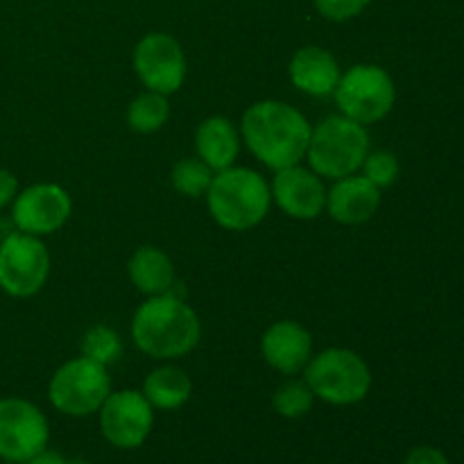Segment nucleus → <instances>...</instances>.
<instances>
[{
  "label": "nucleus",
  "instance_id": "f257e3e1",
  "mask_svg": "<svg viewBox=\"0 0 464 464\" xmlns=\"http://www.w3.org/2000/svg\"><path fill=\"white\" fill-rule=\"evenodd\" d=\"M311 131L306 116L279 100L252 104L240 122V134L249 152L272 170L297 166L306 157Z\"/></svg>",
  "mask_w": 464,
  "mask_h": 464
},
{
  "label": "nucleus",
  "instance_id": "f03ea898",
  "mask_svg": "<svg viewBox=\"0 0 464 464\" xmlns=\"http://www.w3.org/2000/svg\"><path fill=\"white\" fill-rule=\"evenodd\" d=\"M202 335L198 315L188 304L170 293L152 295L131 320L136 347L152 358H181L193 352Z\"/></svg>",
  "mask_w": 464,
  "mask_h": 464
},
{
  "label": "nucleus",
  "instance_id": "7ed1b4c3",
  "mask_svg": "<svg viewBox=\"0 0 464 464\" xmlns=\"http://www.w3.org/2000/svg\"><path fill=\"white\" fill-rule=\"evenodd\" d=\"M213 220L229 231H247L261 225L272 204V190L263 175L249 168H227L213 175L207 190Z\"/></svg>",
  "mask_w": 464,
  "mask_h": 464
},
{
  "label": "nucleus",
  "instance_id": "20e7f679",
  "mask_svg": "<svg viewBox=\"0 0 464 464\" xmlns=\"http://www.w3.org/2000/svg\"><path fill=\"white\" fill-rule=\"evenodd\" d=\"M370 154L365 125L347 116H329L311 131L306 157L313 172L326 179L353 175Z\"/></svg>",
  "mask_w": 464,
  "mask_h": 464
},
{
  "label": "nucleus",
  "instance_id": "39448f33",
  "mask_svg": "<svg viewBox=\"0 0 464 464\" xmlns=\"http://www.w3.org/2000/svg\"><path fill=\"white\" fill-rule=\"evenodd\" d=\"M308 388L322 401L334 406H352L362 401L372 388L367 362L352 349H326L306 365Z\"/></svg>",
  "mask_w": 464,
  "mask_h": 464
},
{
  "label": "nucleus",
  "instance_id": "423d86ee",
  "mask_svg": "<svg viewBox=\"0 0 464 464\" xmlns=\"http://www.w3.org/2000/svg\"><path fill=\"white\" fill-rule=\"evenodd\" d=\"M334 93L343 116L361 125L383 121L392 111L394 100H397V89L390 72L374 63H358L349 68L340 77Z\"/></svg>",
  "mask_w": 464,
  "mask_h": 464
},
{
  "label": "nucleus",
  "instance_id": "0eeeda50",
  "mask_svg": "<svg viewBox=\"0 0 464 464\" xmlns=\"http://www.w3.org/2000/svg\"><path fill=\"white\" fill-rule=\"evenodd\" d=\"M111 394L107 367L80 356L59 367L50 379L48 397L59 412L71 417H86L98 412L104 399Z\"/></svg>",
  "mask_w": 464,
  "mask_h": 464
},
{
  "label": "nucleus",
  "instance_id": "6e6552de",
  "mask_svg": "<svg viewBox=\"0 0 464 464\" xmlns=\"http://www.w3.org/2000/svg\"><path fill=\"white\" fill-rule=\"evenodd\" d=\"M48 276L50 254L36 236L16 231L0 243V290L9 297H32Z\"/></svg>",
  "mask_w": 464,
  "mask_h": 464
},
{
  "label": "nucleus",
  "instance_id": "1a4fd4ad",
  "mask_svg": "<svg viewBox=\"0 0 464 464\" xmlns=\"http://www.w3.org/2000/svg\"><path fill=\"white\" fill-rule=\"evenodd\" d=\"M48 420L27 399H0V458L9 464L30 462L48 449Z\"/></svg>",
  "mask_w": 464,
  "mask_h": 464
},
{
  "label": "nucleus",
  "instance_id": "9d476101",
  "mask_svg": "<svg viewBox=\"0 0 464 464\" xmlns=\"http://www.w3.org/2000/svg\"><path fill=\"white\" fill-rule=\"evenodd\" d=\"M134 71L154 93L170 95L186 80V57L179 41L166 32H150L134 48Z\"/></svg>",
  "mask_w": 464,
  "mask_h": 464
},
{
  "label": "nucleus",
  "instance_id": "9b49d317",
  "mask_svg": "<svg viewBox=\"0 0 464 464\" xmlns=\"http://www.w3.org/2000/svg\"><path fill=\"white\" fill-rule=\"evenodd\" d=\"M98 412L100 430L116 449H139L154 424V408L136 390L109 394Z\"/></svg>",
  "mask_w": 464,
  "mask_h": 464
},
{
  "label": "nucleus",
  "instance_id": "f8f14e48",
  "mask_svg": "<svg viewBox=\"0 0 464 464\" xmlns=\"http://www.w3.org/2000/svg\"><path fill=\"white\" fill-rule=\"evenodd\" d=\"M71 198L57 184H34L16 195L12 202V220L18 231L30 236H48L62 229L71 218Z\"/></svg>",
  "mask_w": 464,
  "mask_h": 464
},
{
  "label": "nucleus",
  "instance_id": "ddd939ff",
  "mask_svg": "<svg viewBox=\"0 0 464 464\" xmlns=\"http://www.w3.org/2000/svg\"><path fill=\"white\" fill-rule=\"evenodd\" d=\"M270 190L281 211L297 220H313L326 207V188L322 177L306 168H299V163L276 170Z\"/></svg>",
  "mask_w": 464,
  "mask_h": 464
},
{
  "label": "nucleus",
  "instance_id": "4468645a",
  "mask_svg": "<svg viewBox=\"0 0 464 464\" xmlns=\"http://www.w3.org/2000/svg\"><path fill=\"white\" fill-rule=\"evenodd\" d=\"M261 352L267 365L281 374H299L313 358L311 334L297 322H276L263 334Z\"/></svg>",
  "mask_w": 464,
  "mask_h": 464
},
{
  "label": "nucleus",
  "instance_id": "2eb2a0df",
  "mask_svg": "<svg viewBox=\"0 0 464 464\" xmlns=\"http://www.w3.org/2000/svg\"><path fill=\"white\" fill-rule=\"evenodd\" d=\"M381 204V188H376L367 177H343L335 181L331 193H326L329 216L340 225H361L376 213Z\"/></svg>",
  "mask_w": 464,
  "mask_h": 464
},
{
  "label": "nucleus",
  "instance_id": "dca6fc26",
  "mask_svg": "<svg viewBox=\"0 0 464 464\" xmlns=\"http://www.w3.org/2000/svg\"><path fill=\"white\" fill-rule=\"evenodd\" d=\"M340 66L335 62L334 54L317 45H306V48L297 50L290 62V80L299 91L308 95H322L334 93L335 86L340 82Z\"/></svg>",
  "mask_w": 464,
  "mask_h": 464
},
{
  "label": "nucleus",
  "instance_id": "f3484780",
  "mask_svg": "<svg viewBox=\"0 0 464 464\" xmlns=\"http://www.w3.org/2000/svg\"><path fill=\"white\" fill-rule=\"evenodd\" d=\"M195 148L211 170L220 172L234 166L240 150V136L225 116H211L195 131Z\"/></svg>",
  "mask_w": 464,
  "mask_h": 464
},
{
  "label": "nucleus",
  "instance_id": "a211bd4d",
  "mask_svg": "<svg viewBox=\"0 0 464 464\" xmlns=\"http://www.w3.org/2000/svg\"><path fill=\"white\" fill-rule=\"evenodd\" d=\"M130 279L140 293L163 295L175 285V266L166 252L157 247L136 249L130 258Z\"/></svg>",
  "mask_w": 464,
  "mask_h": 464
},
{
  "label": "nucleus",
  "instance_id": "6ab92c4d",
  "mask_svg": "<svg viewBox=\"0 0 464 464\" xmlns=\"http://www.w3.org/2000/svg\"><path fill=\"white\" fill-rule=\"evenodd\" d=\"M190 394H193V383L188 374L175 365L159 367L143 383V397L159 411H177L188 401Z\"/></svg>",
  "mask_w": 464,
  "mask_h": 464
},
{
  "label": "nucleus",
  "instance_id": "aec40b11",
  "mask_svg": "<svg viewBox=\"0 0 464 464\" xmlns=\"http://www.w3.org/2000/svg\"><path fill=\"white\" fill-rule=\"evenodd\" d=\"M168 116H170L168 98L161 93H154V91H148V93L134 98L130 109H127V122L139 134H152V131L161 130L166 125Z\"/></svg>",
  "mask_w": 464,
  "mask_h": 464
},
{
  "label": "nucleus",
  "instance_id": "412c9836",
  "mask_svg": "<svg viewBox=\"0 0 464 464\" xmlns=\"http://www.w3.org/2000/svg\"><path fill=\"white\" fill-rule=\"evenodd\" d=\"M122 353V343L121 335L116 334L109 326L98 324L93 329H89L82 338V356L91 358V361L100 362V365H111L121 358Z\"/></svg>",
  "mask_w": 464,
  "mask_h": 464
},
{
  "label": "nucleus",
  "instance_id": "4be33fe9",
  "mask_svg": "<svg viewBox=\"0 0 464 464\" xmlns=\"http://www.w3.org/2000/svg\"><path fill=\"white\" fill-rule=\"evenodd\" d=\"M213 181V170L202 159H184L172 168V186L186 198L207 195Z\"/></svg>",
  "mask_w": 464,
  "mask_h": 464
},
{
  "label": "nucleus",
  "instance_id": "5701e85b",
  "mask_svg": "<svg viewBox=\"0 0 464 464\" xmlns=\"http://www.w3.org/2000/svg\"><path fill=\"white\" fill-rule=\"evenodd\" d=\"M313 390L306 381H288L275 392V411L285 420H297L313 408Z\"/></svg>",
  "mask_w": 464,
  "mask_h": 464
},
{
  "label": "nucleus",
  "instance_id": "b1692460",
  "mask_svg": "<svg viewBox=\"0 0 464 464\" xmlns=\"http://www.w3.org/2000/svg\"><path fill=\"white\" fill-rule=\"evenodd\" d=\"M361 168L365 170L362 177H367L376 188H388V186H392L399 179L397 157L392 152H385V150L367 154Z\"/></svg>",
  "mask_w": 464,
  "mask_h": 464
},
{
  "label": "nucleus",
  "instance_id": "393cba45",
  "mask_svg": "<svg viewBox=\"0 0 464 464\" xmlns=\"http://www.w3.org/2000/svg\"><path fill=\"white\" fill-rule=\"evenodd\" d=\"M313 3H315V9L324 18L335 23H344L361 16L372 0H313Z\"/></svg>",
  "mask_w": 464,
  "mask_h": 464
},
{
  "label": "nucleus",
  "instance_id": "a878e982",
  "mask_svg": "<svg viewBox=\"0 0 464 464\" xmlns=\"http://www.w3.org/2000/svg\"><path fill=\"white\" fill-rule=\"evenodd\" d=\"M403 464H449L447 456L440 449L433 447H417L408 453L406 462Z\"/></svg>",
  "mask_w": 464,
  "mask_h": 464
},
{
  "label": "nucleus",
  "instance_id": "bb28decb",
  "mask_svg": "<svg viewBox=\"0 0 464 464\" xmlns=\"http://www.w3.org/2000/svg\"><path fill=\"white\" fill-rule=\"evenodd\" d=\"M18 195V181L9 170L0 168V208L9 207Z\"/></svg>",
  "mask_w": 464,
  "mask_h": 464
},
{
  "label": "nucleus",
  "instance_id": "cd10ccee",
  "mask_svg": "<svg viewBox=\"0 0 464 464\" xmlns=\"http://www.w3.org/2000/svg\"><path fill=\"white\" fill-rule=\"evenodd\" d=\"M25 464H68V462L63 460L57 451H48V449H44V451L36 453V456Z\"/></svg>",
  "mask_w": 464,
  "mask_h": 464
},
{
  "label": "nucleus",
  "instance_id": "c85d7f7f",
  "mask_svg": "<svg viewBox=\"0 0 464 464\" xmlns=\"http://www.w3.org/2000/svg\"><path fill=\"white\" fill-rule=\"evenodd\" d=\"M68 464H89V462H84V460H72V462H68Z\"/></svg>",
  "mask_w": 464,
  "mask_h": 464
}]
</instances>
